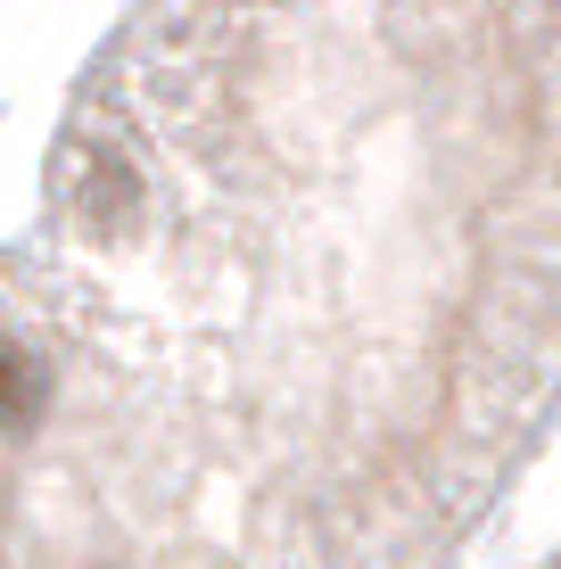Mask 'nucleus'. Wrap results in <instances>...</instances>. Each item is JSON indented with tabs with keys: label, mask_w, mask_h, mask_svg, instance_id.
Masks as SVG:
<instances>
[{
	"label": "nucleus",
	"mask_w": 561,
	"mask_h": 569,
	"mask_svg": "<svg viewBox=\"0 0 561 569\" xmlns=\"http://www.w3.org/2000/svg\"><path fill=\"white\" fill-rule=\"evenodd\" d=\"M50 413V371L17 339H0V438H33Z\"/></svg>",
	"instance_id": "obj_1"
},
{
	"label": "nucleus",
	"mask_w": 561,
	"mask_h": 569,
	"mask_svg": "<svg viewBox=\"0 0 561 569\" xmlns=\"http://www.w3.org/2000/svg\"><path fill=\"white\" fill-rule=\"evenodd\" d=\"M74 207H83L91 231H124L132 214H141V173H132L124 157H91V166H83V190H74Z\"/></svg>",
	"instance_id": "obj_2"
}]
</instances>
